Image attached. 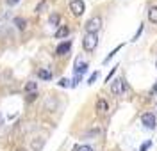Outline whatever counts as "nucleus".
I'll use <instances>...</instances> for the list:
<instances>
[{
    "label": "nucleus",
    "instance_id": "1",
    "mask_svg": "<svg viewBox=\"0 0 157 151\" xmlns=\"http://www.w3.org/2000/svg\"><path fill=\"white\" fill-rule=\"evenodd\" d=\"M100 29H102V18L100 16L89 18L88 23H86V34H97Z\"/></svg>",
    "mask_w": 157,
    "mask_h": 151
},
{
    "label": "nucleus",
    "instance_id": "2",
    "mask_svg": "<svg viewBox=\"0 0 157 151\" xmlns=\"http://www.w3.org/2000/svg\"><path fill=\"white\" fill-rule=\"evenodd\" d=\"M97 45H98V36L97 34H86V36H84L82 46H84L86 52H93L95 48H97Z\"/></svg>",
    "mask_w": 157,
    "mask_h": 151
},
{
    "label": "nucleus",
    "instance_id": "3",
    "mask_svg": "<svg viewBox=\"0 0 157 151\" xmlns=\"http://www.w3.org/2000/svg\"><path fill=\"white\" fill-rule=\"evenodd\" d=\"M127 84H125V80L123 78H116V80L111 82V91L116 94V96H121L123 92H127Z\"/></svg>",
    "mask_w": 157,
    "mask_h": 151
},
{
    "label": "nucleus",
    "instance_id": "4",
    "mask_svg": "<svg viewBox=\"0 0 157 151\" xmlns=\"http://www.w3.org/2000/svg\"><path fill=\"white\" fill-rule=\"evenodd\" d=\"M70 11L73 16H80L86 11V4L82 0H70Z\"/></svg>",
    "mask_w": 157,
    "mask_h": 151
},
{
    "label": "nucleus",
    "instance_id": "5",
    "mask_svg": "<svg viewBox=\"0 0 157 151\" xmlns=\"http://www.w3.org/2000/svg\"><path fill=\"white\" fill-rule=\"evenodd\" d=\"M141 123L147 126L148 130H154V128H155V124H157V123H155V116H154V114H150V112H145V114L141 116Z\"/></svg>",
    "mask_w": 157,
    "mask_h": 151
},
{
    "label": "nucleus",
    "instance_id": "6",
    "mask_svg": "<svg viewBox=\"0 0 157 151\" xmlns=\"http://www.w3.org/2000/svg\"><path fill=\"white\" fill-rule=\"evenodd\" d=\"M86 70H88V64H86V62H82L80 57H77V59H75V66H73L75 75H77V77H82V73H86Z\"/></svg>",
    "mask_w": 157,
    "mask_h": 151
},
{
    "label": "nucleus",
    "instance_id": "7",
    "mask_svg": "<svg viewBox=\"0 0 157 151\" xmlns=\"http://www.w3.org/2000/svg\"><path fill=\"white\" fill-rule=\"evenodd\" d=\"M70 48H71V41H64L56 48V55H66L70 52Z\"/></svg>",
    "mask_w": 157,
    "mask_h": 151
},
{
    "label": "nucleus",
    "instance_id": "8",
    "mask_svg": "<svg viewBox=\"0 0 157 151\" xmlns=\"http://www.w3.org/2000/svg\"><path fill=\"white\" fill-rule=\"evenodd\" d=\"M30 148H32V151H41L45 148V139L43 137H34L32 142H30Z\"/></svg>",
    "mask_w": 157,
    "mask_h": 151
},
{
    "label": "nucleus",
    "instance_id": "9",
    "mask_svg": "<svg viewBox=\"0 0 157 151\" xmlns=\"http://www.w3.org/2000/svg\"><path fill=\"white\" fill-rule=\"evenodd\" d=\"M68 34H70V27L68 25H63V27H59V29L56 30L54 38H56V39H63V38H68Z\"/></svg>",
    "mask_w": 157,
    "mask_h": 151
},
{
    "label": "nucleus",
    "instance_id": "10",
    "mask_svg": "<svg viewBox=\"0 0 157 151\" xmlns=\"http://www.w3.org/2000/svg\"><path fill=\"white\" fill-rule=\"evenodd\" d=\"M107 110H109L107 101L104 100V98H98V100H97V112H98V114H105Z\"/></svg>",
    "mask_w": 157,
    "mask_h": 151
},
{
    "label": "nucleus",
    "instance_id": "11",
    "mask_svg": "<svg viewBox=\"0 0 157 151\" xmlns=\"http://www.w3.org/2000/svg\"><path fill=\"white\" fill-rule=\"evenodd\" d=\"M38 77L41 80H50V78H52V71L47 70V68H41V70L38 71Z\"/></svg>",
    "mask_w": 157,
    "mask_h": 151
},
{
    "label": "nucleus",
    "instance_id": "12",
    "mask_svg": "<svg viewBox=\"0 0 157 151\" xmlns=\"http://www.w3.org/2000/svg\"><path fill=\"white\" fill-rule=\"evenodd\" d=\"M148 20L152 21V23H155V25H157V5H154L152 9L148 11Z\"/></svg>",
    "mask_w": 157,
    "mask_h": 151
},
{
    "label": "nucleus",
    "instance_id": "13",
    "mask_svg": "<svg viewBox=\"0 0 157 151\" xmlns=\"http://www.w3.org/2000/svg\"><path fill=\"white\" fill-rule=\"evenodd\" d=\"M48 21H50V25L57 27V25H59V21H61V16H59L57 13H52V14H50V18H48Z\"/></svg>",
    "mask_w": 157,
    "mask_h": 151
},
{
    "label": "nucleus",
    "instance_id": "14",
    "mask_svg": "<svg viewBox=\"0 0 157 151\" xmlns=\"http://www.w3.org/2000/svg\"><path fill=\"white\" fill-rule=\"evenodd\" d=\"M121 48H123V45H118V46H116V48H114V50H113V52H111V53H109V55H107V57H105V59H104V64H107V62H109V60H111V59H113V57H114V55H116V53H118V52H120V50H121Z\"/></svg>",
    "mask_w": 157,
    "mask_h": 151
},
{
    "label": "nucleus",
    "instance_id": "15",
    "mask_svg": "<svg viewBox=\"0 0 157 151\" xmlns=\"http://www.w3.org/2000/svg\"><path fill=\"white\" fill-rule=\"evenodd\" d=\"M14 25H16L20 30H23L25 27H27V21L23 20V18H20V16H18V18H14Z\"/></svg>",
    "mask_w": 157,
    "mask_h": 151
},
{
    "label": "nucleus",
    "instance_id": "16",
    "mask_svg": "<svg viewBox=\"0 0 157 151\" xmlns=\"http://www.w3.org/2000/svg\"><path fill=\"white\" fill-rule=\"evenodd\" d=\"M47 5H48V0H41V2H39L38 5H36V9H34V13H43V9H45V7H47Z\"/></svg>",
    "mask_w": 157,
    "mask_h": 151
},
{
    "label": "nucleus",
    "instance_id": "17",
    "mask_svg": "<svg viewBox=\"0 0 157 151\" xmlns=\"http://www.w3.org/2000/svg\"><path fill=\"white\" fill-rule=\"evenodd\" d=\"M73 151H93V148H91V146H88V144H82V146H75V148H73Z\"/></svg>",
    "mask_w": 157,
    "mask_h": 151
},
{
    "label": "nucleus",
    "instance_id": "18",
    "mask_svg": "<svg viewBox=\"0 0 157 151\" xmlns=\"http://www.w3.org/2000/svg\"><path fill=\"white\" fill-rule=\"evenodd\" d=\"M98 75H100L98 71H95V73H91V77L88 78V85H91V84H95V80L98 78Z\"/></svg>",
    "mask_w": 157,
    "mask_h": 151
},
{
    "label": "nucleus",
    "instance_id": "19",
    "mask_svg": "<svg viewBox=\"0 0 157 151\" xmlns=\"http://www.w3.org/2000/svg\"><path fill=\"white\" fill-rule=\"evenodd\" d=\"M152 146V141H147V142H143L141 146H139V151H148V148Z\"/></svg>",
    "mask_w": 157,
    "mask_h": 151
},
{
    "label": "nucleus",
    "instance_id": "20",
    "mask_svg": "<svg viewBox=\"0 0 157 151\" xmlns=\"http://www.w3.org/2000/svg\"><path fill=\"white\" fill-rule=\"evenodd\" d=\"M36 87H38L36 82H29V84L25 85V91H36Z\"/></svg>",
    "mask_w": 157,
    "mask_h": 151
},
{
    "label": "nucleus",
    "instance_id": "21",
    "mask_svg": "<svg viewBox=\"0 0 157 151\" xmlns=\"http://www.w3.org/2000/svg\"><path fill=\"white\" fill-rule=\"evenodd\" d=\"M59 85H61V87H68L70 80H66V78H61V80H59Z\"/></svg>",
    "mask_w": 157,
    "mask_h": 151
},
{
    "label": "nucleus",
    "instance_id": "22",
    "mask_svg": "<svg viewBox=\"0 0 157 151\" xmlns=\"http://www.w3.org/2000/svg\"><path fill=\"white\" fill-rule=\"evenodd\" d=\"M141 32H143V23H141V25H139V29H137V32H136V36H134V39H132V41H136L137 38H139V36H141Z\"/></svg>",
    "mask_w": 157,
    "mask_h": 151
},
{
    "label": "nucleus",
    "instance_id": "23",
    "mask_svg": "<svg viewBox=\"0 0 157 151\" xmlns=\"http://www.w3.org/2000/svg\"><path fill=\"white\" fill-rule=\"evenodd\" d=\"M114 73H116V66H114V68H113V70H111V73H109L107 77H105V82H111V77H113V75H114Z\"/></svg>",
    "mask_w": 157,
    "mask_h": 151
},
{
    "label": "nucleus",
    "instance_id": "24",
    "mask_svg": "<svg viewBox=\"0 0 157 151\" xmlns=\"http://www.w3.org/2000/svg\"><path fill=\"white\" fill-rule=\"evenodd\" d=\"M36 96H38L36 92H30V94H29V98H27V100H29V101H34V100H36Z\"/></svg>",
    "mask_w": 157,
    "mask_h": 151
},
{
    "label": "nucleus",
    "instance_id": "25",
    "mask_svg": "<svg viewBox=\"0 0 157 151\" xmlns=\"http://www.w3.org/2000/svg\"><path fill=\"white\" fill-rule=\"evenodd\" d=\"M16 2H20V0H7V4H9V5H14Z\"/></svg>",
    "mask_w": 157,
    "mask_h": 151
},
{
    "label": "nucleus",
    "instance_id": "26",
    "mask_svg": "<svg viewBox=\"0 0 157 151\" xmlns=\"http://www.w3.org/2000/svg\"><path fill=\"white\" fill-rule=\"evenodd\" d=\"M2 123H4V116H2V114H0V124H2Z\"/></svg>",
    "mask_w": 157,
    "mask_h": 151
},
{
    "label": "nucleus",
    "instance_id": "27",
    "mask_svg": "<svg viewBox=\"0 0 157 151\" xmlns=\"http://www.w3.org/2000/svg\"><path fill=\"white\" fill-rule=\"evenodd\" d=\"M16 151H27V149H23V148H20V149H16Z\"/></svg>",
    "mask_w": 157,
    "mask_h": 151
}]
</instances>
